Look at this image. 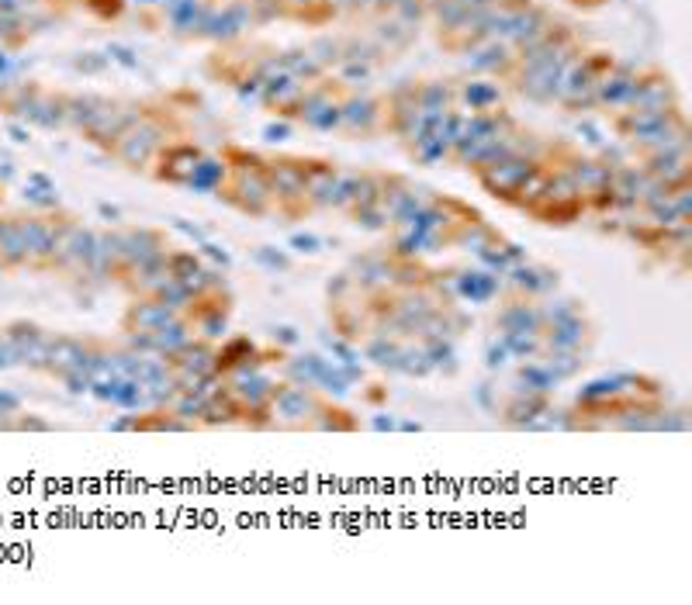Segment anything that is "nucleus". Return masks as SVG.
Returning a JSON list of instances; mask_svg holds the SVG:
<instances>
[{
    "label": "nucleus",
    "mask_w": 692,
    "mask_h": 605,
    "mask_svg": "<svg viewBox=\"0 0 692 605\" xmlns=\"http://www.w3.org/2000/svg\"><path fill=\"white\" fill-rule=\"evenodd\" d=\"M651 184H644L634 170H623V173H613V208L627 211V208H637Z\"/></svg>",
    "instance_id": "obj_34"
},
{
    "label": "nucleus",
    "mask_w": 692,
    "mask_h": 605,
    "mask_svg": "<svg viewBox=\"0 0 692 605\" xmlns=\"http://www.w3.org/2000/svg\"><path fill=\"white\" fill-rule=\"evenodd\" d=\"M554 405V395H530V391H509L499 405V422L506 429H516V433H530L533 422Z\"/></svg>",
    "instance_id": "obj_17"
},
{
    "label": "nucleus",
    "mask_w": 692,
    "mask_h": 605,
    "mask_svg": "<svg viewBox=\"0 0 692 605\" xmlns=\"http://www.w3.org/2000/svg\"><path fill=\"white\" fill-rule=\"evenodd\" d=\"M398 374H402V377H416V381H423V377L433 374V363H430V357H426V350H423V343H419V339H405Z\"/></svg>",
    "instance_id": "obj_36"
},
{
    "label": "nucleus",
    "mask_w": 692,
    "mask_h": 605,
    "mask_svg": "<svg viewBox=\"0 0 692 605\" xmlns=\"http://www.w3.org/2000/svg\"><path fill=\"white\" fill-rule=\"evenodd\" d=\"M288 357V350L281 346H263L253 336H225L218 339L215 346V374L218 381L232 374H246V370H267V367H281V360Z\"/></svg>",
    "instance_id": "obj_4"
},
{
    "label": "nucleus",
    "mask_w": 692,
    "mask_h": 605,
    "mask_svg": "<svg viewBox=\"0 0 692 605\" xmlns=\"http://www.w3.org/2000/svg\"><path fill=\"white\" fill-rule=\"evenodd\" d=\"M7 346H11L14 367H25L32 374H45V360H49L52 329L32 322V319H11L4 325Z\"/></svg>",
    "instance_id": "obj_7"
},
{
    "label": "nucleus",
    "mask_w": 692,
    "mask_h": 605,
    "mask_svg": "<svg viewBox=\"0 0 692 605\" xmlns=\"http://www.w3.org/2000/svg\"><path fill=\"white\" fill-rule=\"evenodd\" d=\"M177 229H180V232H184V236H191L194 242H198V246H201V242H208V232H201V229H198V225H187V222H177Z\"/></svg>",
    "instance_id": "obj_49"
},
{
    "label": "nucleus",
    "mask_w": 692,
    "mask_h": 605,
    "mask_svg": "<svg viewBox=\"0 0 692 605\" xmlns=\"http://www.w3.org/2000/svg\"><path fill=\"white\" fill-rule=\"evenodd\" d=\"M170 253L167 232L160 229H146V225H132V229H122V270H118V287H129L135 277L146 267H153L156 260Z\"/></svg>",
    "instance_id": "obj_6"
},
{
    "label": "nucleus",
    "mask_w": 692,
    "mask_h": 605,
    "mask_svg": "<svg viewBox=\"0 0 692 605\" xmlns=\"http://www.w3.org/2000/svg\"><path fill=\"white\" fill-rule=\"evenodd\" d=\"M225 426H243V408L232 398V391L225 388V381H218L205 395L198 415V429H225Z\"/></svg>",
    "instance_id": "obj_21"
},
{
    "label": "nucleus",
    "mask_w": 692,
    "mask_h": 605,
    "mask_svg": "<svg viewBox=\"0 0 692 605\" xmlns=\"http://www.w3.org/2000/svg\"><path fill=\"white\" fill-rule=\"evenodd\" d=\"M561 291V270L551 263L523 260L509 274H502V294H519V298L544 301Z\"/></svg>",
    "instance_id": "obj_11"
},
{
    "label": "nucleus",
    "mask_w": 692,
    "mask_h": 605,
    "mask_svg": "<svg viewBox=\"0 0 692 605\" xmlns=\"http://www.w3.org/2000/svg\"><path fill=\"white\" fill-rule=\"evenodd\" d=\"M513 391H530V395H558V381L547 370V363L540 357L533 360H519L516 374H513Z\"/></svg>",
    "instance_id": "obj_25"
},
{
    "label": "nucleus",
    "mask_w": 692,
    "mask_h": 605,
    "mask_svg": "<svg viewBox=\"0 0 692 605\" xmlns=\"http://www.w3.org/2000/svg\"><path fill=\"white\" fill-rule=\"evenodd\" d=\"M523 260H526V249L519 246V242L506 239L502 232H495V236L488 239V246L475 256L478 267L492 270V274H499V277L509 274V270H513L516 263H523Z\"/></svg>",
    "instance_id": "obj_24"
},
{
    "label": "nucleus",
    "mask_w": 692,
    "mask_h": 605,
    "mask_svg": "<svg viewBox=\"0 0 692 605\" xmlns=\"http://www.w3.org/2000/svg\"><path fill=\"white\" fill-rule=\"evenodd\" d=\"M232 312H236V294H232V287H218V291L198 294L194 305L187 308L184 315L191 319L198 336L218 343V339H225V332H229Z\"/></svg>",
    "instance_id": "obj_10"
},
{
    "label": "nucleus",
    "mask_w": 692,
    "mask_h": 605,
    "mask_svg": "<svg viewBox=\"0 0 692 605\" xmlns=\"http://www.w3.org/2000/svg\"><path fill=\"white\" fill-rule=\"evenodd\" d=\"M225 388L232 391V398L243 408V426L246 429H274V415H270V405H274V395L281 391L284 377H270L267 370H246V374H232L222 377Z\"/></svg>",
    "instance_id": "obj_2"
},
{
    "label": "nucleus",
    "mask_w": 692,
    "mask_h": 605,
    "mask_svg": "<svg viewBox=\"0 0 692 605\" xmlns=\"http://www.w3.org/2000/svg\"><path fill=\"white\" fill-rule=\"evenodd\" d=\"M14 367V357H11V346H7V336L0 329V370H11Z\"/></svg>",
    "instance_id": "obj_47"
},
{
    "label": "nucleus",
    "mask_w": 692,
    "mask_h": 605,
    "mask_svg": "<svg viewBox=\"0 0 692 605\" xmlns=\"http://www.w3.org/2000/svg\"><path fill=\"white\" fill-rule=\"evenodd\" d=\"M222 184H225V163H218V160H201L198 166H194L191 180H187V187L198 194L218 191Z\"/></svg>",
    "instance_id": "obj_37"
},
{
    "label": "nucleus",
    "mask_w": 692,
    "mask_h": 605,
    "mask_svg": "<svg viewBox=\"0 0 692 605\" xmlns=\"http://www.w3.org/2000/svg\"><path fill=\"white\" fill-rule=\"evenodd\" d=\"M180 312H173L170 305H163L160 298H132L125 305L122 319H118V329L122 336H139V332H153L160 325H167L170 319H177Z\"/></svg>",
    "instance_id": "obj_19"
},
{
    "label": "nucleus",
    "mask_w": 692,
    "mask_h": 605,
    "mask_svg": "<svg viewBox=\"0 0 692 605\" xmlns=\"http://www.w3.org/2000/svg\"><path fill=\"white\" fill-rule=\"evenodd\" d=\"M66 215H21V232H25V270L32 274H52L56 267V242L59 229H63Z\"/></svg>",
    "instance_id": "obj_8"
},
{
    "label": "nucleus",
    "mask_w": 692,
    "mask_h": 605,
    "mask_svg": "<svg viewBox=\"0 0 692 605\" xmlns=\"http://www.w3.org/2000/svg\"><path fill=\"white\" fill-rule=\"evenodd\" d=\"M419 343H423L426 357H430V363H433V374H447V377L457 374V339L419 336Z\"/></svg>",
    "instance_id": "obj_32"
},
{
    "label": "nucleus",
    "mask_w": 692,
    "mask_h": 605,
    "mask_svg": "<svg viewBox=\"0 0 692 605\" xmlns=\"http://www.w3.org/2000/svg\"><path fill=\"white\" fill-rule=\"evenodd\" d=\"M537 166V160H530V156H516V153H509V156H502V160H495V163H488V166H481V187H485L492 198H499V201H506V204H513V194H516V187L523 184L526 180V173Z\"/></svg>",
    "instance_id": "obj_12"
},
{
    "label": "nucleus",
    "mask_w": 692,
    "mask_h": 605,
    "mask_svg": "<svg viewBox=\"0 0 692 605\" xmlns=\"http://www.w3.org/2000/svg\"><path fill=\"white\" fill-rule=\"evenodd\" d=\"M274 211L288 222H305L312 215V204L305 198V163L302 160H274L267 166Z\"/></svg>",
    "instance_id": "obj_5"
},
{
    "label": "nucleus",
    "mask_w": 692,
    "mask_h": 605,
    "mask_svg": "<svg viewBox=\"0 0 692 605\" xmlns=\"http://www.w3.org/2000/svg\"><path fill=\"white\" fill-rule=\"evenodd\" d=\"M49 429H52L49 422L39 419V415H32V412H25V408H21L11 422V433H49Z\"/></svg>",
    "instance_id": "obj_40"
},
{
    "label": "nucleus",
    "mask_w": 692,
    "mask_h": 605,
    "mask_svg": "<svg viewBox=\"0 0 692 605\" xmlns=\"http://www.w3.org/2000/svg\"><path fill=\"white\" fill-rule=\"evenodd\" d=\"M613 377L627 402H672L668 384L654 374H644V370H620V374H613Z\"/></svg>",
    "instance_id": "obj_23"
},
{
    "label": "nucleus",
    "mask_w": 692,
    "mask_h": 605,
    "mask_svg": "<svg viewBox=\"0 0 692 605\" xmlns=\"http://www.w3.org/2000/svg\"><path fill=\"white\" fill-rule=\"evenodd\" d=\"M450 291L464 305H492L502 294V277L485 267H450Z\"/></svg>",
    "instance_id": "obj_13"
},
{
    "label": "nucleus",
    "mask_w": 692,
    "mask_h": 605,
    "mask_svg": "<svg viewBox=\"0 0 692 605\" xmlns=\"http://www.w3.org/2000/svg\"><path fill=\"white\" fill-rule=\"evenodd\" d=\"M526 215L540 225H554V229H568V225L582 222L585 204H582V194H578L575 180H571V170L547 173L544 191H540L537 201L526 208Z\"/></svg>",
    "instance_id": "obj_3"
},
{
    "label": "nucleus",
    "mask_w": 692,
    "mask_h": 605,
    "mask_svg": "<svg viewBox=\"0 0 692 605\" xmlns=\"http://www.w3.org/2000/svg\"><path fill=\"white\" fill-rule=\"evenodd\" d=\"M371 429H378V433H398V419H385V415H378V419H371Z\"/></svg>",
    "instance_id": "obj_48"
},
{
    "label": "nucleus",
    "mask_w": 692,
    "mask_h": 605,
    "mask_svg": "<svg viewBox=\"0 0 692 605\" xmlns=\"http://www.w3.org/2000/svg\"><path fill=\"white\" fill-rule=\"evenodd\" d=\"M391 263H395V253H391V249H367V253L353 256L346 274L353 277L360 294H378L391 287Z\"/></svg>",
    "instance_id": "obj_16"
},
{
    "label": "nucleus",
    "mask_w": 692,
    "mask_h": 605,
    "mask_svg": "<svg viewBox=\"0 0 692 605\" xmlns=\"http://www.w3.org/2000/svg\"><path fill=\"white\" fill-rule=\"evenodd\" d=\"M288 246H291V253H298V256H319L322 253V239L312 236V232H295V236L288 239Z\"/></svg>",
    "instance_id": "obj_41"
},
{
    "label": "nucleus",
    "mask_w": 692,
    "mask_h": 605,
    "mask_svg": "<svg viewBox=\"0 0 692 605\" xmlns=\"http://www.w3.org/2000/svg\"><path fill=\"white\" fill-rule=\"evenodd\" d=\"M475 402L485 408V412H499V405H502V398H499V388H495L492 381H481L478 388H475Z\"/></svg>",
    "instance_id": "obj_43"
},
{
    "label": "nucleus",
    "mask_w": 692,
    "mask_h": 605,
    "mask_svg": "<svg viewBox=\"0 0 692 605\" xmlns=\"http://www.w3.org/2000/svg\"><path fill=\"white\" fill-rule=\"evenodd\" d=\"M589 308H585L582 298H571V294H551V298L540 301V315H544V329H551V325L558 322H568L575 319V315H585Z\"/></svg>",
    "instance_id": "obj_33"
},
{
    "label": "nucleus",
    "mask_w": 692,
    "mask_h": 605,
    "mask_svg": "<svg viewBox=\"0 0 692 605\" xmlns=\"http://www.w3.org/2000/svg\"><path fill=\"white\" fill-rule=\"evenodd\" d=\"M270 343L281 346V350H295V346L302 343V336H298L295 325H274V329H270Z\"/></svg>",
    "instance_id": "obj_45"
},
{
    "label": "nucleus",
    "mask_w": 692,
    "mask_h": 605,
    "mask_svg": "<svg viewBox=\"0 0 692 605\" xmlns=\"http://www.w3.org/2000/svg\"><path fill=\"white\" fill-rule=\"evenodd\" d=\"M312 433H357L360 429V415H353L350 408H343L336 398H322L319 412L312 419Z\"/></svg>",
    "instance_id": "obj_26"
},
{
    "label": "nucleus",
    "mask_w": 692,
    "mask_h": 605,
    "mask_svg": "<svg viewBox=\"0 0 692 605\" xmlns=\"http://www.w3.org/2000/svg\"><path fill=\"white\" fill-rule=\"evenodd\" d=\"M571 180H575L578 194H582L585 211H596V215H606L613 208V170L599 163H578L571 170Z\"/></svg>",
    "instance_id": "obj_15"
},
{
    "label": "nucleus",
    "mask_w": 692,
    "mask_h": 605,
    "mask_svg": "<svg viewBox=\"0 0 692 605\" xmlns=\"http://www.w3.org/2000/svg\"><path fill=\"white\" fill-rule=\"evenodd\" d=\"M21 408L25 405H21V398L11 388H0V415H18Z\"/></svg>",
    "instance_id": "obj_46"
},
{
    "label": "nucleus",
    "mask_w": 692,
    "mask_h": 605,
    "mask_svg": "<svg viewBox=\"0 0 692 605\" xmlns=\"http://www.w3.org/2000/svg\"><path fill=\"white\" fill-rule=\"evenodd\" d=\"M402 346H405V339L388 336V332H378V329H371L367 336L357 339L360 357L371 363V367L385 370V374H398V363H402Z\"/></svg>",
    "instance_id": "obj_22"
},
{
    "label": "nucleus",
    "mask_w": 692,
    "mask_h": 605,
    "mask_svg": "<svg viewBox=\"0 0 692 605\" xmlns=\"http://www.w3.org/2000/svg\"><path fill=\"white\" fill-rule=\"evenodd\" d=\"M201 256H205V260H212L218 270H232V253L225 246H218V242H201Z\"/></svg>",
    "instance_id": "obj_44"
},
{
    "label": "nucleus",
    "mask_w": 692,
    "mask_h": 605,
    "mask_svg": "<svg viewBox=\"0 0 692 605\" xmlns=\"http://www.w3.org/2000/svg\"><path fill=\"white\" fill-rule=\"evenodd\" d=\"M353 291H357L353 277L346 274V270H340L336 277H329V284H326V301H340V298H346V294H353Z\"/></svg>",
    "instance_id": "obj_42"
},
{
    "label": "nucleus",
    "mask_w": 692,
    "mask_h": 605,
    "mask_svg": "<svg viewBox=\"0 0 692 605\" xmlns=\"http://www.w3.org/2000/svg\"><path fill=\"white\" fill-rule=\"evenodd\" d=\"M253 263L270 270V274H288V270L295 267V256H291L288 249H277V246H257L253 249Z\"/></svg>",
    "instance_id": "obj_38"
},
{
    "label": "nucleus",
    "mask_w": 692,
    "mask_h": 605,
    "mask_svg": "<svg viewBox=\"0 0 692 605\" xmlns=\"http://www.w3.org/2000/svg\"><path fill=\"white\" fill-rule=\"evenodd\" d=\"M191 429V422L180 419L173 408H142L132 422V433H191Z\"/></svg>",
    "instance_id": "obj_27"
},
{
    "label": "nucleus",
    "mask_w": 692,
    "mask_h": 605,
    "mask_svg": "<svg viewBox=\"0 0 692 605\" xmlns=\"http://www.w3.org/2000/svg\"><path fill=\"white\" fill-rule=\"evenodd\" d=\"M495 225H488L485 218L481 215H475V218H468V222H461L454 229V239H450V249H461V253H468L471 260H475V256L481 253V249L488 246V239L495 236Z\"/></svg>",
    "instance_id": "obj_29"
},
{
    "label": "nucleus",
    "mask_w": 692,
    "mask_h": 605,
    "mask_svg": "<svg viewBox=\"0 0 692 605\" xmlns=\"http://www.w3.org/2000/svg\"><path fill=\"white\" fill-rule=\"evenodd\" d=\"M513 360H533L544 353V332H499Z\"/></svg>",
    "instance_id": "obj_35"
},
{
    "label": "nucleus",
    "mask_w": 692,
    "mask_h": 605,
    "mask_svg": "<svg viewBox=\"0 0 692 605\" xmlns=\"http://www.w3.org/2000/svg\"><path fill=\"white\" fill-rule=\"evenodd\" d=\"M198 163H201L198 149H191V146L167 149L160 160V170H156V180H167V184H187Z\"/></svg>",
    "instance_id": "obj_28"
},
{
    "label": "nucleus",
    "mask_w": 692,
    "mask_h": 605,
    "mask_svg": "<svg viewBox=\"0 0 692 605\" xmlns=\"http://www.w3.org/2000/svg\"><path fill=\"white\" fill-rule=\"evenodd\" d=\"M499 312H495V332H544L540 301L519 298V294H499Z\"/></svg>",
    "instance_id": "obj_18"
},
{
    "label": "nucleus",
    "mask_w": 692,
    "mask_h": 605,
    "mask_svg": "<svg viewBox=\"0 0 692 605\" xmlns=\"http://www.w3.org/2000/svg\"><path fill=\"white\" fill-rule=\"evenodd\" d=\"M322 367H326V357H322V353H288V357L281 360L284 381L308 384V388H315V384H319Z\"/></svg>",
    "instance_id": "obj_30"
},
{
    "label": "nucleus",
    "mask_w": 692,
    "mask_h": 605,
    "mask_svg": "<svg viewBox=\"0 0 692 605\" xmlns=\"http://www.w3.org/2000/svg\"><path fill=\"white\" fill-rule=\"evenodd\" d=\"M232 180L218 187V198L229 201L236 211L250 218H263L274 211V194H270L267 163L253 153H239L232 149Z\"/></svg>",
    "instance_id": "obj_1"
},
{
    "label": "nucleus",
    "mask_w": 692,
    "mask_h": 605,
    "mask_svg": "<svg viewBox=\"0 0 692 605\" xmlns=\"http://www.w3.org/2000/svg\"><path fill=\"white\" fill-rule=\"evenodd\" d=\"M419 422H409V419H398V433H419Z\"/></svg>",
    "instance_id": "obj_50"
},
{
    "label": "nucleus",
    "mask_w": 692,
    "mask_h": 605,
    "mask_svg": "<svg viewBox=\"0 0 692 605\" xmlns=\"http://www.w3.org/2000/svg\"><path fill=\"white\" fill-rule=\"evenodd\" d=\"M540 360L547 363V370H551L554 381H558V384L575 381V377L582 374L585 367H589V353H578V350H554V346H544Z\"/></svg>",
    "instance_id": "obj_31"
},
{
    "label": "nucleus",
    "mask_w": 692,
    "mask_h": 605,
    "mask_svg": "<svg viewBox=\"0 0 692 605\" xmlns=\"http://www.w3.org/2000/svg\"><path fill=\"white\" fill-rule=\"evenodd\" d=\"M194 336H198V332H194L191 319H187V315H177V319H170L167 325H160V329H153V332L125 336V343H129L132 350H139V353H153V357H170V353H177L184 343H191Z\"/></svg>",
    "instance_id": "obj_14"
},
{
    "label": "nucleus",
    "mask_w": 692,
    "mask_h": 605,
    "mask_svg": "<svg viewBox=\"0 0 692 605\" xmlns=\"http://www.w3.org/2000/svg\"><path fill=\"white\" fill-rule=\"evenodd\" d=\"M322 391L308 388V384H295L284 381L281 391L274 395V405H270V415H274V429H308L322 405Z\"/></svg>",
    "instance_id": "obj_9"
},
{
    "label": "nucleus",
    "mask_w": 692,
    "mask_h": 605,
    "mask_svg": "<svg viewBox=\"0 0 692 605\" xmlns=\"http://www.w3.org/2000/svg\"><path fill=\"white\" fill-rule=\"evenodd\" d=\"M481 360H485L488 374H499V370H506L509 363H513V357H509V350H506V343H502L499 332L485 339V346H481Z\"/></svg>",
    "instance_id": "obj_39"
},
{
    "label": "nucleus",
    "mask_w": 692,
    "mask_h": 605,
    "mask_svg": "<svg viewBox=\"0 0 692 605\" xmlns=\"http://www.w3.org/2000/svg\"><path fill=\"white\" fill-rule=\"evenodd\" d=\"M599 339V329L592 322V315H575L568 322H558L551 329H544V346H554V350H578V353H592Z\"/></svg>",
    "instance_id": "obj_20"
}]
</instances>
